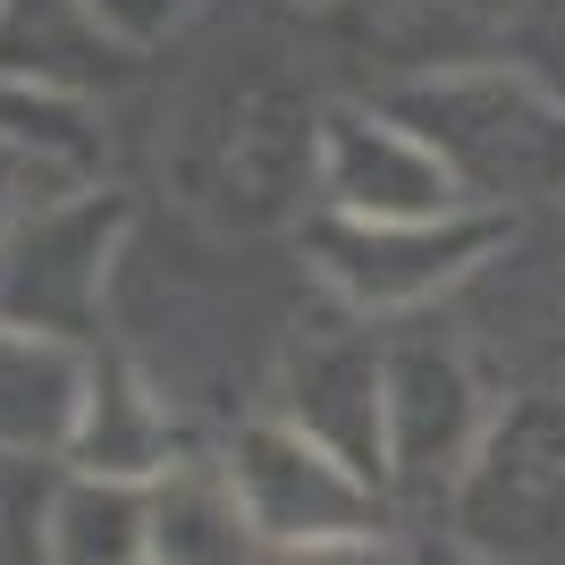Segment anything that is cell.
Segmentation results:
<instances>
[{
    "label": "cell",
    "mask_w": 565,
    "mask_h": 565,
    "mask_svg": "<svg viewBox=\"0 0 565 565\" xmlns=\"http://www.w3.org/2000/svg\"><path fill=\"white\" fill-rule=\"evenodd\" d=\"M152 102L143 169L178 212L236 236L305 228L321 118L338 85L321 68L312 18L287 0H212L186 34H169L127 85Z\"/></svg>",
    "instance_id": "1"
},
{
    "label": "cell",
    "mask_w": 565,
    "mask_h": 565,
    "mask_svg": "<svg viewBox=\"0 0 565 565\" xmlns=\"http://www.w3.org/2000/svg\"><path fill=\"white\" fill-rule=\"evenodd\" d=\"M220 465H228L245 515L270 548L287 541H330V532H380L397 498L372 472H354L338 448H321L312 430H296L287 414L254 405L220 430Z\"/></svg>",
    "instance_id": "9"
},
{
    "label": "cell",
    "mask_w": 565,
    "mask_h": 565,
    "mask_svg": "<svg viewBox=\"0 0 565 565\" xmlns=\"http://www.w3.org/2000/svg\"><path fill=\"white\" fill-rule=\"evenodd\" d=\"M439 523L465 565H565V363L498 388Z\"/></svg>",
    "instance_id": "3"
},
{
    "label": "cell",
    "mask_w": 565,
    "mask_h": 565,
    "mask_svg": "<svg viewBox=\"0 0 565 565\" xmlns=\"http://www.w3.org/2000/svg\"><path fill=\"white\" fill-rule=\"evenodd\" d=\"M312 212L347 220H448L472 212L448 152L380 94H338L321 118V169H312Z\"/></svg>",
    "instance_id": "10"
},
{
    "label": "cell",
    "mask_w": 565,
    "mask_h": 565,
    "mask_svg": "<svg viewBox=\"0 0 565 565\" xmlns=\"http://www.w3.org/2000/svg\"><path fill=\"white\" fill-rule=\"evenodd\" d=\"M51 557L60 565H152V481L60 472L51 498Z\"/></svg>",
    "instance_id": "15"
},
{
    "label": "cell",
    "mask_w": 565,
    "mask_h": 565,
    "mask_svg": "<svg viewBox=\"0 0 565 565\" xmlns=\"http://www.w3.org/2000/svg\"><path fill=\"white\" fill-rule=\"evenodd\" d=\"M186 456L178 405L127 363L118 347H94V388H85V423H76V472H118V481H152Z\"/></svg>",
    "instance_id": "13"
},
{
    "label": "cell",
    "mask_w": 565,
    "mask_h": 565,
    "mask_svg": "<svg viewBox=\"0 0 565 565\" xmlns=\"http://www.w3.org/2000/svg\"><path fill=\"white\" fill-rule=\"evenodd\" d=\"M94 9H102V18H110L136 51H161L169 34H186V25L203 18L212 0H94Z\"/></svg>",
    "instance_id": "18"
},
{
    "label": "cell",
    "mask_w": 565,
    "mask_h": 565,
    "mask_svg": "<svg viewBox=\"0 0 565 565\" xmlns=\"http://www.w3.org/2000/svg\"><path fill=\"white\" fill-rule=\"evenodd\" d=\"M498 414V380L481 372V354L465 347L448 312H414L388 321V498L397 507H448L456 472L472 465L481 430Z\"/></svg>",
    "instance_id": "6"
},
{
    "label": "cell",
    "mask_w": 565,
    "mask_h": 565,
    "mask_svg": "<svg viewBox=\"0 0 565 565\" xmlns=\"http://www.w3.org/2000/svg\"><path fill=\"white\" fill-rule=\"evenodd\" d=\"M448 565H465V557H448Z\"/></svg>",
    "instance_id": "20"
},
{
    "label": "cell",
    "mask_w": 565,
    "mask_h": 565,
    "mask_svg": "<svg viewBox=\"0 0 565 565\" xmlns=\"http://www.w3.org/2000/svg\"><path fill=\"white\" fill-rule=\"evenodd\" d=\"M143 60L152 51H136L94 0H0V68L34 76V85H51L68 102L110 110L143 76Z\"/></svg>",
    "instance_id": "11"
},
{
    "label": "cell",
    "mask_w": 565,
    "mask_h": 565,
    "mask_svg": "<svg viewBox=\"0 0 565 565\" xmlns=\"http://www.w3.org/2000/svg\"><path fill=\"white\" fill-rule=\"evenodd\" d=\"M380 102H397L448 152V169L465 178L481 212H507V220L565 212V94H548L515 68H456V76L397 85Z\"/></svg>",
    "instance_id": "4"
},
{
    "label": "cell",
    "mask_w": 565,
    "mask_h": 565,
    "mask_svg": "<svg viewBox=\"0 0 565 565\" xmlns=\"http://www.w3.org/2000/svg\"><path fill=\"white\" fill-rule=\"evenodd\" d=\"M60 456H0V565H60L51 557V498Z\"/></svg>",
    "instance_id": "16"
},
{
    "label": "cell",
    "mask_w": 565,
    "mask_h": 565,
    "mask_svg": "<svg viewBox=\"0 0 565 565\" xmlns=\"http://www.w3.org/2000/svg\"><path fill=\"white\" fill-rule=\"evenodd\" d=\"M127 228H136V194L118 178H94V186L34 203V212H9L0 220V321L102 347Z\"/></svg>",
    "instance_id": "7"
},
{
    "label": "cell",
    "mask_w": 565,
    "mask_h": 565,
    "mask_svg": "<svg viewBox=\"0 0 565 565\" xmlns=\"http://www.w3.org/2000/svg\"><path fill=\"white\" fill-rule=\"evenodd\" d=\"M507 212H448V220H347V212H305L296 254L312 287L354 305L363 321H414L439 312L481 262L507 245Z\"/></svg>",
    "instance_id": "5"
},
{
    "label": "cell",
    "mask_w": 565,
    "mask_h": 565,
    "mask_svg": "<svg viewBox=\"0 0 565 565\" xmlns=\"http://www.w3.org/2000/svg\"><path fill=\"white\" fill-rule=\"evenodd\" d=\"M254 245L262 236L212 228L178 203L169 212L136 203V228H127V254H118V279H110V330H118L110 347L178 414L228 405L236 388H254V405L270 397L287 321L312 296V270L296 254L270 279L254 262Z\"/></svg>",
    "instance_id": "2"
},
{
    "label": "cell",
    "mask_w": 565,
    "mask_h": 565,
    "mask_svg": "<svg viewBox=\"0 0 565 565\" xmlns=\"http://www.w3.org/2000/svg\"><path fill=\"white\" fill-rule=\"evenodd\" d=\"M94 388V347L0 321V456H60L68 465L76 423Z\"/></svg>",
    "instance_id": "12"
},
{
    "label": "cell",
    "mask_w": 565,
    "mask_h": 565,
    "mask_svg": "<svg viewBox=\"0 0 565 565\" xmlns=\"http://www.w3.org/2000/svg\"><path fill=\"white\" fill-rule=\"evenodd\" d=\"M287 9H305V18H321V9H338V0H287Z\"/></svg>",
    "instance_id": "19"
},
{
    "label": "cell",
    "mask_w": 565,
    "mask_h": 565,
    "mask_svg": "<svg viewBox=\"0 0 565 565\" xmlns=\"http://www.w3.org/2000/svg\"><path fill=\"white\" fill-rule=\"evenodd\" d=\"M262 565H423L414 548L397 541V523H380V532H330V541H287L270 548Z\"/></svg>",
    "instance_id": "17"
},
{
    "label": "cell",
    "mask_w": 565,
    "mask_h": 565,
    "mask_svg": "<svg viewBox=\"0 0 565 565\" xmlns=\"http://www.w3.org/2000/svg\"><path fill=\"white\" fill-rule=\"evenodd\" d=\"M262 405L388 490V423H380V405H388V321H363L354 305L312 287L287 321V347Z\"/></svg>",
    "instance_id": "8"
},
{
    "label": "cell",
    "mask_w": 565,
    "mask_h": 565,
    "mask_svg": "<svg viewBox=\"0 0 565 565\" xmlns=\"http://www.w3.org/2000/svg\"><path fill=\"white\" fill-rule=\"evenodd\" d=\"M270 541L254 532L220 448H186L152 472V565H262Z\"/></svg>",
    "instance_id": "14"
}]
</instances>
